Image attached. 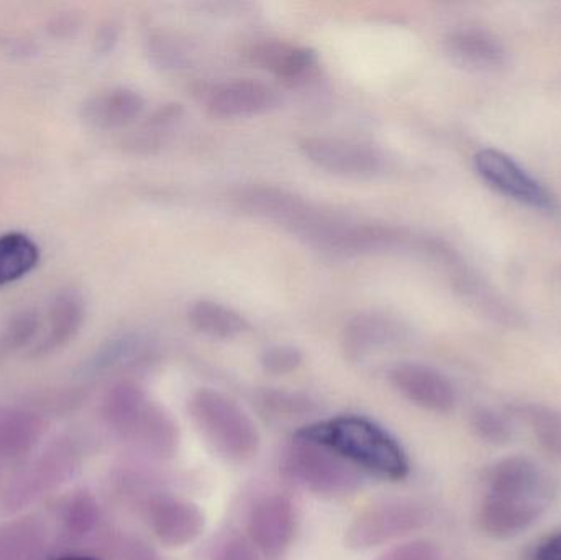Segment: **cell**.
<instances>
[{"mask_svg": "<svg viewBox=\"0 0 561 560\" xmlns=\"http://www.w3.org/2000/svg\"><path fill=\"white\" fill-rule=\"evenodd\" d=\"M150 404L144 391L134 384H118L108 391L102 404V416L107 426L122 437H130Z\"/></svg>", "mask_w": 561, "mask_h": 560, "instance_id": "obj_21", "label": "cell"}, {"mask_svg": "<svg viewBox=\"0 0 561 560\" xmlns=\"http://www.w3.org/2000/svg\"><path fill=\"white\" fill-rule=\"evenodd\" d=\"M278 92L255 79H232L214 84L206 92V107L222 118L259 117L279 107Z\"/></svg>", "mask_w": 561, "mask_h": 560, "instance_id": "obj_11", "label": "cell"}, {"mask_svg": "<svg viewBox=\"0 0 561 560\" xmlns=\"http://www.w3.org/2000/svg\"><path fill=\"white\" fill-rule=\"evenodd\" d=\"M144 347L145 341L140 335L130 334L114 339L94 355L89 364V372L101 374V372L111 370L118 365L128 364L138 357Z\"/></svg>", "mask_w": 561, "mask_h": 560, "instance_id": "obj_27", "label": "cell"}, {"mask_svg": "<svg viewBox=\"0 0 561 560\" xmlns=\"http://www.w3.org/2000/svg\"><path fill=\"white\" fill-rule=\"evenodd\" d=\"M444 52L455 66L478 75H496L510 62L504 43L480 26H463L448 33Z\"/></svg>", "mask_w": 561, "mask_h": 560, "instance_id": "obj_10", "label": "cell"}, {"mask_svg": "<svg viewBox=\"0 0 561 560\" xmlns=\"http://www.w3.org/2000/svg\"><path fill=\"white\" fill-rule=\"evenodd\" d=\"M284 470L290 479L319 495H348L362 485L355 467L336 454L302 441L286 450Z\"/></svg>", "mask_w": 561, "mask_h": 560, "instance_id": "obj_5", "label": "cell"}, {"mask_svg": "<svg viewBox=\"0 0 561 560\" xmlns=\"http://www.w3.org/2000/svg\"><path fill=\"white\" fill-rule=\"evenodd\" d=\"M49 560H99V559L92 558V556H84V555H62V556H58V558H53Z\"/></svg>", "mask_w": 561, "mask_h": 560, "instance_id": "obj_35", "label": "cell"}, {"mask_svg": "<svg viewBox=\"0 0 561 560\" xmlns=\"http://www.w3.org/2000/svg\"><path fill=\"white\" fill-rule=\"evenodd\" d=\"M42 328V318L35 309H22L7 321L0 334V358L9 357L22 348L33 345Z\"/></svg>", "mask_w": 561, "mask_h": 560, "instance_id": "obj_26", "label": "cell"}, {"mask_svg": "<svg viewBox=\"0 0 561 560\" xmlns=\"http://www.w3.org/2000/svg\"><path fill=\"white\" fill-rule=\"evenodd\" d=\"M39 262V249L26 233L0 236V288L32 273Z\"/></svg>", "mask_w": 561, "mask_h": 560, "instance_id": "obj_23", "label": "cell"}, {"mask_svg": "<svg viewBox=\"0 0 561 560\" xmlns=\"http://www.w3.org/2000/svg\"><path fill=\"white\" fill-rule=\"evenodd\" d=\"M428 512L414 502H386L358 515L346 533L352 548L369 549L419 532L428 523Z\"/></svg>", "mask_w": 561, "mask_h": 560, "instance_id": "obj_8", "label": "cell"}, {"mask_svg": "<svg viewBox=\"0 0 561 560\" xmlns=\"http://www.w3.org/2000/svg\"><path fill=\"white\" fill-rule=\"evenodd\" d=\"M249 532L253 545L263 555L279 558L296 535V510L293 503L280 495L266 496L253 506Z\"/></svg>", "mask_w": 561, "mask_h": 560, "instance_id": "obj_12", "label": "cell"}, {"mask_svg": "<svg viewBox=\"0 0 561 560\" xmlns=\"http://www.w3.org/2000/svg\"><path fill=\"white\" fill-rule=\"evenodd\" d=\"M115 560H161L160 556L137 539H127L117 549Z\"/></svg>", "mask_w": 561, "mask_h": 560, "instance_id": "obj_31", "label": "cell"}, {"mask_svg": "<svg viewBox=\"0 0 561 560\" xmlns=\"http://www.w3.org/2000/svg\"><path fill=\"white\" fill-rule=\"evenodd\" d=\"M46 532L32 518L19 519L0 528V560H42Z\"/></svg>", "mask_w": 561, "mask_h": 560, "instance_id": "obj_22", "label": "cell"}, {"mask_svg": "<svg viewBox=\"0 0 561 560\" xmlns=\"http://www.w3.org/2000/svg\"><path fill=\"white\" fill-rule=\"evenodd\" d=\"M378 560H444V558L432 542L412 541L392 549Z\"/></svg>", "mask_w": 561, "mask_h": 560, "instance_id": "obj_30", "label": "cell"}, {"mask_svg": "<svg viewBox=\"0 0 561 560\" xmlns=\"http://www.w3.org/2000/svg\"><path fill=\"white\" fill-rule=\"evenodd\" d=\"M117 30L114 25H105L101 35L98 36L99 52L105 53L112 49V46L117 42Z\"/></svg>", "mask_w": 561, "mask_h": 560, "instance_id": "obj_34", "label": "cell"}, {"mask_svg": "<svg viewBox=\"0 0 561 560\" xmlns=\"http://www.w3.org/2000/svg\"><path fill=\"white\" fill-rule=\"evenodd\" d=\"M471 430L481 441L494 446H503L513 437V426L504 414L493 408L480 407L471 411Z\"/></svg>", "mask_w": 561, "mask_h": 560, "instance_id": "obj_28", "label": "cell"}, {"mask_svg": "<svg viewBox=\"0 0 561 560\" xmlns=\"http://www.w3.org/2000/svg\"><path fill=\"white\" fill-rule=\"evenodd\" d=\"M514 413L530 427L537 443L561 462V411L539 403L514 407Z\"/></svg>", "mask_w": 561, "mask_h": 560, "instance_id": "obj_24", "label": "cell"}, {"mask_svg": "<svg viewBox=\"0 0 561 560\" xmlns=\"http://www.w3.org/2000/svg\"><path fill=\"white\" fill-rule=\"evenodd\" d=\"M300 153L320 170L350 180H373L386 171L381 150L362 141L335 137H307L300 141Z\"/></svg>", "mask_w": 561, "mask_h": 560, "instance_id": "obj_7", "label": "cell"}, {"mask_svg": "<svg viewBox=\"0 0 561 560\" xmlns=\"http://www.w3.org/2000/svg\"><path fill=\"white\" fill-rule=\"evenodd\" d=\"M478 176L507 199L539 213L553 214L559 209L552 191L529 173L519 161L496 148H481L473 157Z\"/></svg>", "mask_w": 561, "mask_h": 560, "instance_id": "obj_6", "label": "cell"}, {"mask_svg": "<svg viewBox=\"0 0 561 560\" xmlns=\"http://www.w3.org/2000/svg\"><path fill=\"white\" fill-rule=\"evenodd\" d=\"M529 560H561V533L540 541L530 551Z\"/></svg>", "mask_w": 561, "mask_h": 560, "instance_id": "obj_33", "label": "cell"}, {"mask_svg": "<svg viewBox=\"0 0 561 560\" xmlns=\"http://www.w3.org/2000/svg\"><path fill=\"white\" fill-rule=\"evenodd\" d=\"M300 364H302V352L294 345H272L262 354V367L268 374H290Z\"/></svg>", "mask_w": 561, "mask_h": 560, "instance_id": "obj_29", "label": "cell"}, {"mask_svg": "<svg viewBox=\"0 0 561 560\" xmlns=\"http://www.w3.org/2000/svg\"><path fill=\"white\" fill-rule=\"evenodd\" d=\"M236 203L243 213L273 220L286 227L289 232H293L312 210V206L293 191L259 184L240 190L236 194Z\"/></svg>", "mask_w": 561, "mask_h": 560, "instance_id": "obj_14", "label": "cell"}, {"mask_svg": "<svg viewBox=\"0 0 561 560\" xmlns=\"http://www.w3.org/2000/svg\"><path fill=\"white\" fill-rule=\"evenodd\" d=\"M85 306L81 293L62 289L53 298L48 309V322L42 338L30 348L32 357H43L65 347L81 331Z\"/></svg>", "mask_w": 561, "mask_h": 560, "instance_id": "obj_15", "label": "cell"}, {"mask_svg": "<svg viewBox=\"0 0 561 560\" xmlns=\"http://www.w3.org/2000/svg\"><path fill=\"white\" fill-rule=\"evenodd\" d=\"M297 441L323 447L350 466L388 480L409 473V459L399 441L385 427L362 416H336L302 427Z\"/></svg>", "mask_w": 561, "mask_h": 560, "instance_id": "obj_2", "label": "cell"}, {"mask_svg": "<svg viewBox=\"0 0 561 560\" xmlns=\"http://www.w3.org/2000/svg\"><path fill=\"white\" fill-rule=\"evenodd\" d=\"M145 111L140 92L128 88L108 89L82 105V121L98 130H117L134 124Z\"/></svg>", "mask_w": 561, "mask_h": 560, "instance_id": "obj_16", "label": "cell"}, {"mask_svg": "<svg viewBox=\"0 0 561 560\" xmlns=\"http://www.w3.org/2000/svg\"><path fill=\"white\" fill-rule=\"evenodd\" d=\"M43 431L42 418L32 411L0 410V459H16L30 453Z\"/></svg>", "mask_w": 561, "mask_h": 560, "instance_id": "obj_19", "label": "cell"}, {"mask_svg": "<svg viewBox=\"0 0 561 560\" xmlns=\"http://www.w3.org/2000/svg\"><path fill=\"white\" fill-rule=\"evenodd\" d=\"M388 380L405 400L431 413L447 414L457 404L454 385L431 365L399 362L389 368Z\"/></svg>", "mask_w": 561, "mask_h": 560, "instance_id": "obj_9", "label": "cell"}, {"mask_svg": "<svg viewBox=\"0 0 561 560\" xmlns=\"http://www.w3.org/2000/svg\"><path fill=\"white\" fill-rule=\"evenodd\" d=\"M191 325L201 334L217 341H232L249 331V322L236 309L222 302L201 299L190 308Z\"/></svg>", "mask_w": 561, "mask_h": 560, "instance_id": "obj_20", "label": "cell"}, {"mask_svg": "<svg viewBox=\"0 0 561 560\" xmlns=\"http://www.w3.org/2000/svg\"><path fill=\"white\" fill-rule=\"evenodd\" d=\"M216 560H259L255 549L243 539H230L220 548Z\"/></svg>", "mask_w": 561, "mask_h": 560, "instance_id": "obj_32", "label": "cell"}, {"mask_svg": "<svg viewBox=\"0 0 561 560\" xmlns=\"http://www.w3.org/2000/svg\"><path fill=\"white\" fill-rule=\"evenodd\" d=\"M148 525L158 539L170 548L190 545L204 528L201 510L186 500L157 496L148 503Z\"/></svg>", "mask_w": 561, "mask_h": 560, "instance_id": "obj_13", "label": "cell"}, {"mask_svg": "<svg viewBox=\"0 0 561 560\" xmlns=\"http://www.w3.org/2000/svg\"><path fill=\"white\" fill-rule=\"evenodd\" d=\"M250 61L256 68L268 71L283 81L294 82L306 78L317 65V53L307 46L290 45L278 39L256 43L249 53Z\"/></svg>", "mask_w": 561, "mask_h": 560, "instance_id": "obj_17", "label": "cell"}, {"mask_svg": "<svg viewBox=\"0 0 561 560\" xmlns=\"http://www.w3.org/2000/svg\"><path fill=\"white\" fill-rule=\"evenodd\" d=\"M401 338V324L382 312H359L343 329V345L353 357H363L378 348L389 347Z\"/></svg>", "mask_w": 561, "mask_h": 560, "instance_id": "obj_18", "label": "cell"}, {"mask_svg": "<svg viewBox=\"0 0 561 560\" xmlns=\"http://www.w3.org/2000/svg\"><path fill=\"white\" fill-rule=\"evenodd\" d=\"M101 516V508L94 496L88 492H78L62 505L59 522L66 535L82 539L95 532Z\"/></svg>", "mask_w": 561, "mask_h": 560, "instance_id": "obj_25", "label": "cell"}, {"mask_svg": "<svg viewBox=\"0 0 561 560\" xmlns=\"http://www.w3.org/2000/svg\"><path fill=\"white\" fill-rule=\"evenodd\" d=\"M190 411L207 443L220 456L236 462L255 456L259 431L249 414L226 395L203 388L191 398Z\"/></svg>", "mask_w": 561, "mask_h": 560, "instance_id": "obj_3", "label": "cell"}, {"mask_svg": "<svg viewBox=\"0 0 561 560\" xmlns=\"http://www.w3.org/2000/svg\"><path fill=\"white\" fill-rule=\"evenodd\" d=\"M78 466V453L71 441H55L49 444L32 464L9 483L2 496V508L15 513L25 508L35 500L58 489L75 473Z\"/></svg>", "mask_w": 561, "mask_h": 560, "instance_id": "obj_4", "label": "cell"}, {"mask_svg": "<svg viewBox=\"0 0 561 560\" xmlns=\"http://www.w3.org/2000/svg\"><path fill=\"white\" fill-rule=\"evenodd\" d=\"M556 493V482L536 460L526 456L504 457L488 473L481 528L491 538L519 536L539 522L552 505Z\"/></svg>", "mask_w": 561, "mask_h": 560, "instance_id": "obj_1", "label": "cell"}]
</instances>
